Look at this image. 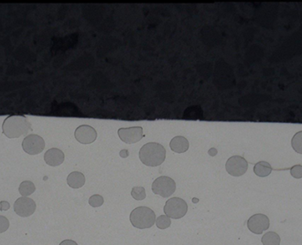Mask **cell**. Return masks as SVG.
<instances>
[{
    "instance_id": "obj_22",
    "label": "cell",
    "mask_w": 302,
    "mask_h": 245,
    "mask_svg": "<svg viewBox=\"0 0 302 245\" xmlns=\"http://www.w3.org/2000/svg\"><path fill=\"white\" fill-rule=\"evenodd\" d=\"M292 176L296 179L302 178V165H293V167L290 169Z\"/></svg>"
},
{
    "instance_id": "obj_8",
    "label": "cell",
    "mask_w": 302,
    "mask_h": 245,
    "mask_svg": "<svg viewBox=\"0 0 302 245\" xmlns=\"http://www.w3.org/2000/svg\"><path fill=\"white\" fill-rule=\"evenodd\" d=\"M15 214L20 217L26 218L31 216L36 212V204L32 198L27 196H22L15 201L14 205Z\"/></svg>"
},
{
    "instance_id": "obj_3",
    "label": "cell",
    "mask_w": 302,
    "mask_h": 245,
    "mask_svg": "<svg viewBox=\"0 0 302 245\" xmlns=\"http://www.w3.org/2000/svg\"><path fill=\"white\" fill-rule=\"evenodd\" d=\"M130 222L139 229L151 228L156 224V214L153 210L146 206H139L130 214Z\"/></svg>"
},
{
    "instance_id": "obj_24",
    "label": "cell",
    "mask_w": 302,
    "mask_h": 245,
    "mask_svg": "<svg viewBox=\"0 0 302 245\" xmlns=\"http://www.w3.org/2000/svg\"><path fill=\"white\" fill-rule=\"evenodd\" d=\"M10 204L7 201H1L0 202V211H7L9 210Z\"/></svg>"
},
{
    "instance_id": "obj_1",
    "label": "cell",
    "mask_w": 302,
    "mask_h": 245,
    "mask_svg": "<svg viewBox=\"0 0 302 245\" xmlns=\"http://www.w3.org/2000/svg\"><path fill=\"white\" fill-rule=\"evenodd\" d=\"M3 133L8 138H19L31 131V123L24 115L8 116L2 126Z\"/></svg>"
},
{
    "instance_id": "obj_16",
    "label": "cell",
    "mask_w": 302,
    "mask_h": 245,
    "mask_svg": "<svg viewBox=\"0 0 302 245\" xmlns=\"http://www.w3.org/2000/svg\"><path fill=\"white\" fill-rule=\"evenodd\" d=\"M281 238L276 232H268L262 237L263 245H280Z\"/></svg>"
},
{
    "instance_id": "obj_14",
    "label": "cell",
    "mask_w": 302,
    "mask_h": 245,
    "mask_svg": "<svg viewBox=\"0 0 302 245\" xmlns=\"http://www.w3.org/2000/svg\"><path fill=\"white\" fill-rule=\"evenodd\" d=\"M67 182L72 189H80L84 185L86 179L82 173L73 172L67 176Z\"/></svg>"
},
{
    "instance_id": "obj_19",
    "label": "cell",
    "mask_w": 302,
    "mask_h": 245,
    "mask_svg": "<svg viewBox=\"0 0 302 245\" xmlns=\"http://www.w3.org/2000/svg\"><path fill=\"white\" fill-rule=\"evenodd\" d=\"M156 225L159 229H166L172 225V220L167 215H160L156 218Z\"/></svg>"
},
{
    "instance_id": "obj_25",
    "label": "cell",
    "mask_w": 302,
    "mask_h": 245,
    "mask_svg": "<svg viewBox=\"0 0 302 245\" xmlns=\"http://www.w3.org/2000/svg\"><path fill=\"white\" fill-rule=\"evenodd\" d=\"M59 245H78L77 243L73 240H64L61 242Z\"/></svg>"
},
{
    "instance_id": "obj_5",
    "label": "cell",
    "mask_w": 302,
    "mask_h": 245,
    "mask_svg": "<svg viewBox=\"0 0 302 245\" xmlns=\"http://www.w3.org/2000/svg\"><path fill=\"white\" fill-rule=\"evenodd\" d=\"M176 191V183L168 176H160L152 183V191L162 197H169Z\"/></svg>"
},
{
    "instance_id": "obj_12",
    "label": "cell",
    "mask_w": 302,
    "mask_h": 245,
    "mask_svg": "<svg viewBox=\"0 0 302 245\" xmlns=\"http://www.w3.org/2000/svg\"><path fill=\"white\" fill-rule=\"evenodd\" d=\"M45 161L47 165L50 166H58L61 165L65 161V154L59 149L51 148L45 152Z\"/></svg>"
},
{
    "instance_id": "obj_4",
    "label": "cell",
    "mask_w": 302,
    "mask_h": 245,
    "mask_svg": "<svg viewBox=\"0 0 302 245\" xmlns=\"http://www.w3.org/2000/svg\"><path fill=\"white\" fill-rule=\"evenodd\" d=\"M187 210L188 205L187 202L179 197L170 198L169 200H167L165 203L164 207L165 215L174 219L183 218L187 214Z\"/></svg>"
},
{
    "instance_id": "obj_17",
    "label": "cell",
    "mask_w": 302,
    "mask_h": 245,
    "mask_svg": "<svg viewBox=\"0 0 302 245\" xmlns=\"http://www.w3.org/2000/svg\"><path fill=\"white\" fill-rule=\"evenodd\" d=\"M35 191H36V186L30 181H24L21 183L19 188V192L23 196H30Z\"/></svg>"
},
{
    "instance_id": "obj_15",
    "label": "cell",
    "mask_w": 302,
    "mask_h": 245,
    "mask_svg": "<svg viewBox=\"0 0 302 245\" xmlns=\"http://www.w3.org/2000/svg\"><path fill=\"white\" fill-rule=\"evenodd\" d=\"M253 172L259 177H267L271 174L272 167L266 161H260L253 166Z\"/></svg>"
},
{
    "instance_id": "obj_13",
    "label": "cell",
    "mask_w": 302,
    "mask_h": 245,
    "mask_svg": "<svg viewBox=\"0 0 302 245\" xmlns=\"http://www.w3.org/2000/svg\"><path fill=\"white\" fill-rule=\"evenodd\" d=\"M172 151L176 153H184L189 149V142L184 136H175L170 143Z\"/></svg>"
},
{
    "instance_id": "obj_10",
    "label": "cell",
    "mask_w": 302,
    "mask_h": 245,
    "mask_svg": "<svg viewBox=\"0 0 302 245\" xmlns=\"http://www.w3.org/2000/svg\"><path fill=\"white\" fill-rule=\"evenodd\" d=\"M120 138L126 143L132 144L138 143L143 137V129L142 127H133L128 129H120L118 131Z\"/></svg>"
},
{
    "instance_id": "obj_11",
    "label": "cell",
    "mask_w": 302,
    "mask_h": 245,
    "mask_svg": "<svg viewBox=\"0 0 302 245\" xmlns=\"http://www.w3.org/2000/svg\"><path fill=\"white\" fill-rule=\"evenodd\" d=\"M76 139L82 144H89L97 140L98 133L96 130L89 125H82L78 127L75 132Z\"/></svg>"
},
{
    "instance_id": "obj_2",
    "label": "cell",
    "mask_w": 302,
    "mask_h": 245,
    "mask_svg": "<svg viewBox=\"0 0 302 245\" xmlns=\"http://www.w3.org/2000/svg\"><path fill=\"white\" fill-rule=\"evenodd\" d=\"M139 158L144 165L155 167L164 163L166 158V151L160 143H146L141 148Z\"/></svg>"
},
{
    "instance_id": "obj_9",
    "label": "cell",
    "mask_w": 302,
    "mask_h": 245,
    "mask_svg": "<svg viewBox=\"0 0 302 245\" xmlns=\"http://www.w3.org/2000/svg\"><path fill=\"white\" fill-rule=\"evenodd\" d=\"M247 225L249 230L252 233L255 235H261L262 232L269 229L270 218L264 214H254L249 218Z\"/></svg>"
},
{
    "instance_id": "obj_21",
    "label": "cell",
    "mask_w": 302,
    "mask_h": 245,
    "mask_svg": "<svg viewBox=\"0 0 302 245\" xmlns=\"http://www.w3.org/2000/svg\"><path fill=\"white\" fill-rule=\"evenodd\" d=\"M103 197L101 195H94L89 197V204L92 207H100L103 205Z\"/></svg>"
},
{
    "instance_id": "obj_23",
    "label": "cell",
    "mask_w": 302,
    "mask_h": 245,
    "mask_svg": "<svg viewBox=\"0 0 302 245\" xmlns=\"http://www.w3.org/2000/svg\"><path fill=\"white\" fill-rule=\"evenodd\" d=\"M10 227L9 219L5 217V216H1L0 215V234L6 231Z\"/></svg>"
},
{
    "instance_id": "obj_20",
    "label": "cell",
    "mask_w": 302,
    "mask_h": 245,
    "mask_svg": "<svg viewBox=\"0 0 302 245\" xmlns=\"http://www.w3.org/2000/svg\"><path fill=\"white\" fill-rule=\"evenodd\" d=\"M131 195L135 200L141 201L146 198V191L143 187H133Z\"/></svg>"
},
{
    "instance_id": "obj_7",
    "label": "cell",
    "mask_w": 302,
    "mask_h": 245,
    "mask_svg": "<svg viewBox=\"0 0 302 245\" xmlns=\"http://www.w3.org/2000/svg\"><path fill=\"white\" fill-rule=\"evenodd\" d=\"M249 168V163L243 157L232 156L226 161V169L231 176L239 177L246 174Z\"/></svg>"
},
{
    "instance_id": "obj_18",
    "label": "cell",
    "mask_w": 302,
    "mask_h": 245,
    "mask_svg": "<svg viewBox=\"0 0 302 245\" xmlns=\"http://www.w3.org/2000/svg\"><path fill=\"white\" fill-rule=\"evenodd\" d=\"M292 146L295 152L302 154V131H300L293 136Z\"/></svg>"
},
{
    "instance_id": "obj_6",
    "label": "cell",
    "mask_w": 302,
    "mask_h": 245,
    "mask_svg": "<svg viewBox=\"0 0 302 245\" xmlns=\"http://www.w3.org/2000/svg\"><path fill=\"white\" fill-rule=\"evenodd\" d=\"M23 148L27 154L37 155L45 150V140L40 136L29 135L23 140Z\"/></svg>"
}]
</instances>
